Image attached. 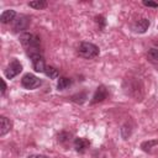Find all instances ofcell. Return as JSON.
I'll list each match as a JSON object with an SVG mask.
<instances>
[{
	"label": "cell",
	"instance_id": "obj_11",
	"mask_svg": "<svg viewBox=\"0 0 158 158\" xmlns=\"http://www.w3.org/2000/svg\"><path fill=\"white\" fill-rule=\"evenodd\" d=\"M89 141L88 139H85V138H77L75 141H74V148H75V151L77 152H79V153H83L88 147H89Z\"/></svg>",
	"mask_w": 158,
	"mask_h": 158
},
{
	"label": "cell",
	"instance_id": "obj_16",
	"mask_svg": "<svg viewBox=\"0 0 158 158\" xmlns=\"http://www.w3.org/2000/svg\"><path fill=\"white\" fill-rule=\"evenodd\" d=\"M156 144H158V141L157 139H152V141H146V142H143L142 143V148L144 149V151H149L153 146H156Z\"/></svg>",
	"mask_w": 158,
	"mask_h": 158
},
{
	"label": "cell",
	"instance_id": "obj_10",
	"mask_svg": "<svg viewBox=\"0 0 158 158\" xmlns=\"http://www.w3.org/2000/svg\"><path fill=\"white\" fill-rule=\"evenodd\" d=\"M11 128V122L9 118H6L5 116L0 117V136H5Z\"/></svg>",
	"mask_w": 158,
	"mask_h": 158
},
{
	"label": "cell",
	"instance_id": "obj_18",
	"mask_svg": "<svg viewBox=\"0 0 158 158\" xmlns=\"http://www.w3.org/2000/svg\"><path fill=\"white\" fill-rule=\"evenodd\" d=\"M27 158H48V157H46V156H43V154H31V156H28Z\"/></svg>",
	"mask_w": 158,
	"mask_h": 158
},
{
	"label": "cell",
	"instance_id": "obj_7",
	"mask_svg": "<svg viewBox=\"0 0 158 158\" xmlns=\"http://www.w3.org/2000/svg\"><path fill=\"white\" fill-rule=\"evenodd\" d=\"M149 27V21L147 19H138L133 25H132V28L135 32L137 33H144Z\"/></svg>",
	"mask_w": 158,
	"mask_h": 158
},
{
	"label": "cell",
	"instance_id": "obj_8",
	"mask_svg": "<svg viewBox=\"0 0 158 158\" xmlns=\"http://www.w3.org/2000/svg\"><path fill=\"white\" fill-rule=\"evenodd\" d=\"M106 96H107V90H106V88L104 86V85H100V86H98V89L95 90V93H94V95H93V99H91V104H96V102H100V101H102L104 99H106Z\"/></svg>",
	"mask_w": 158,
	"mask_h": 158
},
{
	"label": "cell",
	"instance_id": "obj_13",
	"mask_svg": "<svg viewBox=\"0 0 158 158\" xmlns=\"http://www.w3.org/2000/svg\"><path fill=\"white\" fill-rule=\"evenodd\" d=\"M47 1L44 0H36V1H30L28 2V6L32 7V9H36V10H42L44 7H47Z\"/></svg>",
	"mask_w": 158,
	"mask_h": 158
},
{
	"label": "cell",
	"instance_id": "obj_4",
	"mask_svg": "<svg viewBox=\"0 0 158 158\" xmlns=\"http://www.w3.org/2000/svg\"><path fill=\"white\" fill-rule=\"evenodd\" d=\"M21 70H22L21 63H20L17 59H12V60L9 63V65L6 67V69H5V77H6L7 79H12V78H15L17 74H20Z\"/></svg>",
	"mask_w": 158,
	"mask_h": 158
},
{
	"label": "cell",
	"instance_id": "obj_17",
	"mask_svg": "<svg viewBox=\"0 0 158 158\" xmlns=\"http://www.w3.org/2000/svg\"><path fill=\"white\" fill-rule=\"evenodd\" d=\"M143 5L148 7H158V2H153V1H143Z\"/></svg>",
	"mask_w": 158,
	"mask_h": 158
},
{
	"label": "cell",
	"instance_id": "obj_3",
	"mask_svg": "<svg viewBox=\"0 0 158 158\" xmlns=\"http://www.w3.org/2000/svg\"><path fill=\"white\" fill-rule=\"evenodd\" d=\"M41 84H42L41 79H38L36 75L30 74V73L25 74V75L22 77V79H21V85H22L25 89H28V90L36 89V88H38Z\"/></svg>",
	"mask_w": 158,
	"mask_h": 158
},
{
	"label": "cell",
	"instance_id": "obj_1",
	"mask_svg": "<svg viewBox=\"0 0 158 158\" xmlns=\"http://www.w3.org/2000/svg\"><path fill=\"white\" fill-rule=\"evenodd\" d=\"M22 47L25 48L27 56L31 58L35 54H42L41 52V41L38 36L30 33V32H22L19 37Z\"/></svg>",
	"mask_w": 158,
	"mask_h": 158
},
{
	"label": "cell",
	"instance_id": "obj_15",
	"mask_svg": "<svg viewBox=\"0 0 158 158\" xmlns=\"http://www.w3.org/2000/svg\"><path fill=\"white\" fill-rule=\"evenodd\" d=\"M44 74H46L49 79H56V78L58 77V70H57L54 67L47 65V67H46V70H44Z\"/></svg>",
	"mask_w": 158,
	"mask_h": 158
},
{
	"label": "cell",
	"instance_id": "obj_9",
	"mask_svg": "<svg viewBox=\"0 0 158 158\" xmlns=\"http://www.w3.org/2000/svg\"><path fill=\"white\" fill-rule=\"evenodd\" d=\"M16 19V12L15 10H5L1 16H0V21L1 23H9L11 21H14Z\"/></svg>",
	"mask_w": 158,
	"mask_h": 158
},
{
	"label": "cell",
	"instance_id": "obj_5",
	"mask_svg": "<svg viewBox=\"0 0 158 158\" xmlns=\"http://www.w3.org/2000/svg\"><path fill=\"white\" fill-rule=\"evenodd\" d=\"M28 25H30V17L26 15H20L14 20L12 30L14 32H22L28 27Z\"/></svg>",
	"mask_w": 158,
	"mask_h": 158
},
{
	"label": "cell",
	"instance_id": "obj_6",
	"mask_svg": "<svg viewBox=\"0 0 158 158\" xmlns=\"http://www.w3.org/2000/svg\"><path fill=\"white\" fill-rule=\"evenodd\" d=\"M31 62H32V67L36 72L38 73H44L46 70V63H44V58L42 54H35L31 57Z\"/></svg>",
	"mask_w": 158,
	"mask_h": 158
},
{
	"label": "cell",
	"instance_id": "obj_12",
	"mask_svg": "<svg viewBox=\"0 0 158 158\" xmlns=\"http://www.w3.org/2000/svg\"><path fill=\"white\" fill-rule=\"evenodd\" d=\"M70 84H72V80H70L69 78L60 77V78L58 79V83H57V89H58V90H65Z\"/></svg>",
	"mask_w": 158,
	"mask_h": 158
},
{
	"label": "cell",
	"instance_id": "obj_2",
	"mask_svg": "<svg viewBox=\"0 0 158 158\" xmlns=\"http://www.w3.org/2000/svg\"><path fill=\"white\" fill-rule=\"evenodd\" d=\"M99 47L91 42H81L78 46V54L85 59H91L99 56Z\"/></svg>",
	"mask_w": 158,
	"mask_h": 158
},
{
	"label": "cell",
	"instance_id": "obj_19",
	"mask_svg": "<svg viewBox=\"0 0 158 158\" xmlns=\"http://www.w3.org/2000/svg\"><path fill=\"white\" fill-rule=\"evenodd\" d=\"M1 85H2V88H1V95H4L5 94V90H6V84H5V80L4 79H1Z\"/></svg>",
	"mask_w": 158,
	"mask_h": 158
},
{
	"label": "cell",
	"instance_id": "obj_14",
	"mask_svg": "<svg viewBox=\"0 0 158 158\" xmlns=\"http://www.w3.org/2000/svg\"><path fill=\"white\" fill-rule=\"evenodd\" d=\"M147 58L152 63H158V49L157 48H151L147 53Z\"/></svg>",
	"mask_w": 158,
	"mask_h": 158
}]
</instances>
